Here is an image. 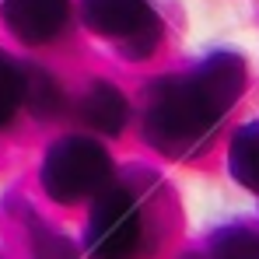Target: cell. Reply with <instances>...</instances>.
I'll use <instances>...</instances> for the list:
<instances>
[{
    "label": "cell",
    "instance_id": "cell-1",
    "mask_svg": "<svg viewBox=\"0 0 259 259\" xmlns=\"http://www.w3.org/2000/svg\"><path fill=\"white\" fill-rule=\"evenodd\" d=\"M67 0H7V18L25 39H46L63 25Z\"/></svg>",
    "mask_w": 259,
    "mask_h": 259
},
{
    "label": "cell",
    "instance_id": "cell-2",
    "mask_svg": "<svg viewBox=\"0 0 259 259\" xmlns=\"http://www.w3.org/2000/svg\"><path fill=\"white\" fill-rule=\"evenodd\" d=\"M84 18L95 28L116 35V32L137 28L147 18V4L144 0H84Z\"/></svg>",
    "mask_w": 259,
    "mask_h": 259
},
{
    "label": "cell",
    "instance_id": "cell-3",
    "mask_svg": "<svg viewBox=\"0 0 259 259\" xmlns=\"http://www.w3.org/2000/svg\"><path fill=\"white\" fill-rule=\"evenodd\" d=\"M14 95H18V81H14L11 67L0 63V119H7V112L14 105Z\"/></svg>",
    "mask_w": 259,
    "mask_h": 259
}]
</instances>
